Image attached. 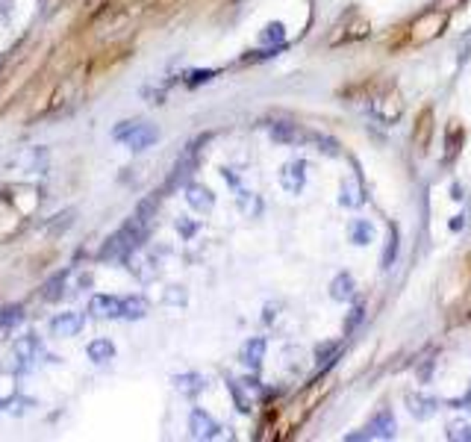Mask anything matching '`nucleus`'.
Instances as JSON below:
<instances>
[{"label":"nucleus","mask_w":471,"mask_h":442,"mask_svg":"<svg viewBox=\"0 0 471 442\" xmlns=\"http://www.w3.org/2000/svg\"><path fill=\"white\" fill-rule=\"evenodd\" d=\"M195 168H197V142H192V145H189V147H185V151L180 154L177 165H174V171H171V177H168V189L185 186V183L192 180Z\"/></svg>","instance_id":"nucleus-1"},{"label":"nucleus","mask_w":471,"mask_h":442,"mask_svg":"<svg viewBox=\"0 0 471 442\" xmlns=\"http://www.w3.org/2000/svg\"><path fill=\"white\" fill-rule=\"evenodd\" d=\"M304 183H306V163L304 159H292V163H286L280 168V186L286 189L289 195L301 192Z\"/></svg>","instance_id":"nucleus-2"},{"label":"nucleus","mask_w":471,"mask_h":442,"mask_svg":"<svg viewBox=\"0 0 471 442\" xmlns=\"http://www.w3.org/2000/svg\"><path fill=\"white\" fill-rule=\"evenodd\" d=\"M185 204L192 206L195 213H201V215H206V213H213V206H215V195L209 192L206 186H201V183H185Z\"/></svg>","instance_id":"nucleus-3"},{"label":"nucleus","mask_w":471,"mask_h":442,"mask_svg":"<svg viewBox=\"0 0 471 442\" xmlns=\"http://www.w3.org/2000/svg\"><path fill=\"white\" fill-rule=\"evenodd\" d=\"M85 325V316L83 313H59L51 318V334L53 336H62V339H71L77 336Z\"/></svg>","instance_id":"nucleus-4"},{"label":"nucleus","mask_w":471,"mask_h":442,"mask_svg":"<svg viewBox=\"0 0 471 442\" xmlns=\"http://www.w3.org/2000/svg\"><path fill=\"white\" fill-rule=\"evenodd\" d=\"M189 434H192L195 439H215V436L221 434V425H218L209 413L192 410V416H189Z\"/></svg>","instance_id":"nucleus-5"},{"label":"nucleus","mask_w":471,"mask_h":442,"mask_svg":"<svg viewBox=\"0 0 471 442\" xmlns=\"http://www.w3.org/2000/svg\"><path fill=\"white\" fill-rule=\"evenodd\" d=\"M89 313L94 318H121V298H115V295H94L89 301Z\"/></svg>","instance_id":"nucleus-6"},{"label":"nucleus","mask_w":471,"mask_h":442,"mask_svg":"<svg viewBox=\"0 0 471 442\" xmlns=\"http://www.w3.org/2000/svg\"><path fill=\"white\" fill-rule=\"evenodd\" d=\"M159 142V127L156 124H139V130L133 133V136L127 139V145H130V151L133 154H142V151H147V147H154Z\"/></svg>","instance_id":"nucleus-7"},{"label":"nucleus","mask_w":471,"mask_h":442,"mask_svg":"<svg viewBox=\"0 0 471 442\" xmlns=\"http://www.w3.org/2000/svg\"><path fill=\"white\" fill-rule=\"evenodd\" d=\"M368 439H392L395 436V416L392 410H380L374 419L368 422Z\"/></svg>","instance_id":"nucleus-8"},{"label":"nucleus","mask_w":471,"mask_h":442,"mask_svg":"<svg viewBox=\"0 0 471 442\" xmlns=\"http://www.w3.org/2000/svg\"><path fill=\"white\" fill-rule=\"evenodd\" d=\"M174 389L185 398H197L201 392L206 389V377L204 375H195V372H185V375H177L174 377Z\"/></svg>","instance_id":"nucleus-9"},{"label":"nucleus","mask_w":471,"mask_h":442,"mask_svg":"<svg viewBox=\"0 0 471 442\" xmlns=\"http://www.w3.org/2000/svg\"><path fill=\"white\" fill-rule=\"evenodd\" d=\"M151 310V304H147L144 295H127V298H121V318H127V322H139V318L147 316Z\"/></svg>","instance_id":"nucleus-10"},{"label":"nucleus","mask_w":471,"mask_h":442,"mask_svg":"<svg viewBox=\"0 0 471 442\" xmlns=\"http://www.w3.org/2000/svg\"><path fill=\"white\" fill-rule=\"evenodd\" d=\"M239 357H242V363H245L247 368H254V372H256V368L263 366V360H265V339H259V336H256V339H247L245 345H242Z\"/></svg>","instance_id":"nucleus-11"},{"label":"nucleus","mask_w":471,"mask_h":442,"mask_svg":"<svg viewBox=\"0 0 471 442\" xmlns=\"http://www.w3.org/2000/svg\"><path fill=\"white\" fill-rule=\"evenodd\" d=\"M406 407H410V413L415 416V419H430L433 413H436V398H430V395H421V392H410L406 395Z\"/></svg>","instance_id":"nucleus-12"},{"label":"nucleus","mask_w":471,"mask_h":442,"mask_svg":"<svg viewBox=\"0 0 471 442\" xmlns=\"http://www.w3.org/2000/svg\"><path fill=\"white\" fill-rule=\"evenodd\" d=\"M271 139L280 145H301L306 136L297 124H271Z\"/></svg>","instance_id":"nucleus-13"},{"label":"nucleus","mask_w":471,"mask_h":442,"mask_svg":"<svg viewBox=\"0 0 471 442\" xmlns=\"http://www.w3.org/2000/svg\"><path fill=\"white\" fill-rule=\"evenodd\" d=\"M354 289H356L354 277H351L348 272H342V275H336V280L330 284V298H333V301H351V298H354Z\"/></svg>","instance_id":"nucleus-14"},{"label":"nucleus","mask_w":471,"mask_h":442,"mask_svg":"<svg viewBox=\"0 0 471 442\" xmlns=\"http://www.w3.org/2000/svg\"><path fill=\"white\" fill-rule=\"evenodd\" d=\"M85 354H89L92 363H109V360H115V345L109 339H94V342H89Z\"/></svg>","instance_id":"nucleus-15"},{"label":"nucleus","mask_w":471,"mask_h":442,"mask_svg":"<svg viewBox=\"0 0 471 442\" xmlns=\"http://www.w3.org/2000/svg\"><path fill=\"white\" fill-rule=\"evenodd\" d=\"M42 354V342H39V336L35 334H30V336H24L18 345H15V357L21 360V363H30V360H35Z\"/></svg>","instance_id":"nucleus-16"},{"label":"nucleus","mask_w":471,"mask_h":442,"mask_svg":"<svg viewBox=\"0 0 471 442\" xmlns=\"http://www.w3.org/2000/svg\"><path fill=\"white\" fill-rule=\"evenodd\" d=\"M365 198H363V186H359V180H345L342 183V198H339V204L342 206H359Z\"/></svg>","instance_id":"nucleus-17"},{"label":"nucleus","mask_w":471,"mask_h":442,"mask_svg":"<svg viewBox=\"0 0 471 442\" xmlns=\"http://www.w3.org/2000/svg\"><path fill=\"white\" fill-rule=\"evenodd\" d=\"M65 280H68V272H59V275H53V277L44 284V289H42V298H44V301H59L62 295H65Z\"/></svg>","instance_id":"nucleus-18"},{"label":"nucleus","mask_w":471,"mask_h":442,"mask_svg":"<svg viewBox=\"0 0 471 442\" xmlns=\"http://www.w3.org/2000/svg\"><path fill=\"white\" fill-rule=\"evenodd\" d=\"M24 322V310L18 304H6V306H0V330H9V327H15Z\"/></svg>","instance_id":"nucleus-19"},{"label":"nucleus","mask_w":471,"mask_h":442,"mask_svg":"<svg viewBox=\"0 0 471 442\" xmlns=\"http://www.w3.org/2000/svg\"><path fill=\"white\" fill-rule=\"evenodd\" d=\"M283 39H286V27H283L280 21H271L268 27L259 33V42L263 44H283Z\"/></svg>","instance_id":"nucleus-20"},{"label":"nucleus","mask_w":471,"mask_h":442,"mask_svg":"<svg viewBox=\"0 0 471 442\" xmlns=\"http://www.w3.org/2000/svg\"><path fill=\"white\" fill-rule=\"evenodd\" d=\"M227 389H230V395H233V401H236V410L239 413H251V398L242 392V386H239V380H227Z\"/></svg>","instance_id":"nucleus-21"},{"label":"nucleus","mask_w":471,"mask_h":442,"mask_svg":"<svg viewBox=\"0 0 471 442\" xmlns=\"http://www.w3.org/2000/svg\"><path fill=\"white\" fill-rule=\"evenodd\" d=\"M139 124H142L139 118H127V121H121V124L113 130V139H115V142H127V139L133 136V133L139 130Z\"/></svg>","instance_id":"nucleus-22"},{"label":"nucleus","mask_w":471,"mask_h":442,"mask_svg":"<svg viewBox=\"0 0 471 442\" xmlns=\"http://www.w3.org/2000/svg\"><path fill=\"white\" fill-rule=\"evenodd\" d=\"M336 354H339V342H327V345H318V348H315L318 368H321V366H330L333 360H336Z\"/></svg>","instance_id":"nucleus-23"},{"label":"nucleus","mask_w":471,"mask_h":442,"mask_svg":"<svg viewBox=\"0 0 471 442\" xmlns=\"http://www.w3.org/2000/svg\"><path fill=\"white\" fill-rule=\"evenodd\" d=\"M351 239H354V245H368V239H371V224L368 221H354L351 224Z\"/></svg>","instance_id":"nucleus-24"},{"label":"nucleus","mask_w":471,"mask_h":442,"mask_svg":"<svg viewBox=\"0 0 471 442\" xmlns=\"http://www.w3.org/2000/svg\"><path fill=\"white\" fill-rule=\"evenodd\" d=\"M259 206H263V204H259V198H256V195L254 192H239V210L242 213H247V215H256L259 213Z\"/></svg>","instance_id":"nucleus-25"},{"label":"nucleus","mask_w":471,"mask_h":442,"mask_svg":"<svg viewBox=\"0 0 471 442\" xmlns=\"http://www.w3.org/2000/svg\"><path fill=\"white\" fill-rule=\"evenodd\" d=\"M389 245H386V251H383V268H389L392 265V260H395V254H398V230H389V239H386Z\"/></svg>","instance_id":"nucleus-26"},{"label":"nucleus","mask_w":471,"mask_h":442,"mask_svg":"<svg viewBox=\"0 0 471 442\" xmlns=\"http://www.w3.org/2000/svg\"><path fill=\"white\" fill-rule=\"evenodd\" d=\"M215 77L213 68H204V71H189L185 74V85H201V83H209Z\"/></svg>","instance_id":"nucleus-27"},{"label":"nucleus","mask_w":471,"mask_h":442,"mask_svg":"<svg viewBox=\"0 0 471 442\" xmlns=\"http://www.w3.org/2000/svg\"><path fill=\"white\" fill-rule=\"evenodd\" d=\"M163 301H165V304H177V306H183V304H185V289H183V286H171V289L165 292Z\"/></svg>","instance_id":"nucleus-28"},{"label":"nucleus","mask_w":471,"mask_h":442,"mask_svg":"<svg viewBox=\"0 0 471 442\" xmlns=\"http://www.w3.org/2000/svg\"><path fill=\"white\" fill-rule=\"evenodd\" d=\"M315 145H318V151H324V154H330V156H339V151H336V142L333 139H327V136H315Z\"/></svg>","instance_id":"nucleus-29"},{"label":"nucleus","mask_w":471,"mask_h":442,"mask_svg":"<svg viewBox=\"0 0 471 442\" xmlns=\"http://www.w3.org/2000/svg\"><path fill=\"white\" fill-rule=\"evenodd\" d=\"M451 439H471V427H460V425H454L451 431H448Z\"/></svg>","instance_id":"nucleus-30"},{"label":"nucleus","mask_w":471,"mask_h":442,"mask_svg":"<svg viewBox=\"0 0 471 442\" xmlns=\"http://www.w3.org/2000/svg\"><path fill=\"white\" fill-rule=\"evenodd\" d=\"M177 230L183 233V236H195L197 224H192V221H185V218H177Z\"/></svg>","instance_id":"nucleus-31"}]
</instances>
